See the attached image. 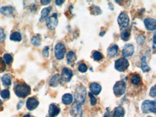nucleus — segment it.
<instances>
[{
  "mask_svg": "<svg viewBox=\"0 0 156 117\" xmlns=\"http://www.w3.org/2000/svg\"><path fill=\"white\" fill-rule=\"evenodd\" d=\"M104 33H105V31H102V33H100V34H99V35H100V36H103L104 35Z\"/></svg>",
  "mask_w": 156,
  "mask_h": 117,
  "instance_id": "c03bdc74",
  "label": "nucleus"
},
{
  "mask_svg": "<svg viewBox=\"0 0 156 117\" xmlns=\"http://www.w3.org/2000/svg\"><path fill=\"white\" fill-rule=\"evenodd\" d=\"M58 20V15L57 13L53 14V15L50 16L47 18L46 20V25L48 28L50 30H53L57 27Z\"/></svg>",
  "mask_w": 156,
  "mask_h": 117,
  "instance_id": "0eeeda50",
  "label": "nucleus"
},
{
  "mask_svg": "<svg viewBox=\"0 0 156 117\" xmlns=\"http://www.w3.org/2000/svg\"><path fill=\"white\" fill-rule=\"evenodd\" d=\"M156 86L155 85V86H153V87L151 88V89H150V95L151 97H153V98H155V97L156 96Z\"/></svg>",
  "mask_w": 156,
  "mask_h": 117,
  "instance_id": "4c0bfd02",
  "label": "nucleus"
},
{
  "mask_svg": "<svg viewBox=\"0 0 156 117\" xmlns=\"http://www.w3.org/2000/svg\"><path fill=\"white\" fill-rule=\"evenodd\" d=\"M119 52V47L116 45H112L108 48V55L110 58H114L118 55Z\"/></svg>",
  "mask_w": 156,
  "mask_h": 117,
  "instance_id": "dca6fc26",
  "label": "nucleus"
},
{
  "mask_svg": "<svg viewBox=\"0 0 156 117\" xmlns=\"http://www.w3.org/2000/svg\"><path fill=\"white\" fill-rule=\"evenodd\" d=\"M145 41V37L143 35H140L138 37H137V44L140 45H143L144 44Z\"/></svg>",
  "mask_w": 156,
  "mask_h": 117,
  "instance_id": "72a5a7b5",
  "label": "nucleus"
},
{
  "mask_svg": "<svg viewBox=\"0 0 156 117\" xmlns=\"http://www.w3.org/2000/svg\"><path fill=\"white\" fill-rule=\"evenodd\" d=\"M130 66V62L128 60L125 58H121L116 60L114 64V68L116 70L119 72L125 71Z\"/></svg>",
  "mask_w": 156,
  "mask_h": 117,
  "instance_id": "423d86ee",
  "label": "nucleus"
},
{
  "mask_svg": "<svg viewBox=\"0 0 156 117\" xmlns=\"http://www.w3.org/2000/svg\"><path fill=\"white\" fill-rule=\"evenodd\" d=\"M23 104H24V101H19V102L18 103V104H17V109H19V108L22 107V106L23 105Z\"/></svg>",
  "mask_w": 156,
  "mask_h": 117,
  "instance_id": "79ce46f5",
  "label": "nucleus"
},
{
  "mask_svg": "<svg viewBox=\"0 0 156 117\" xmlns=\"http://www.w3.org/2000/svg\"><path fill=\"white\" fill-rule=\"evenodd\" d=\"M55 56L58 60H63L66 53V48L63 43H58L56 45L54 48Z\"/></svg>",
  "mask_w": 156,
  "mask_h": 117,
  "instance_id": "39448f33",
  "label": "nucleus"
},
{
  "mask_svg": "<svg viewBox=\"0 0 156 117\" xmlns=\"http://www.w3.org/2000/svg\"><path fill=\"white\" fill-rule=\"evenodd\" d=\"M13 12H14L13 7L10 6L2 7L0 9V13L7 17L11 16V15L13 14Z\"/></svg>",
  "mask_w": 156,
  "mask_h": 117,
  "instance_id": "f3484780",
  "label": "nucleus"
},
{
  "mask_svg": "<svg viewBox=\"0 0 156 117\" xmlns=\"http://www.w3.org/2000/svg\"><path fill=\"white\" fill-rule=\"evenodd\" d=\"M104 117H112V114H111V112H106Z\"/></svg>",
  "mask_w": 156,
  "mask_h": 117,
  "instance_id": "37998d69",
  "label": "nucleus"
},
{
  "mask_svg": "<svg viewBox=\"0 0 156 117\" xmlns=\"http://www.w3.org/2000/svg\"><path fill=\"white\" fill-rule=\"evenodd\" d=\"M6 70V63L4 61L3 58H0V73H2Z\"/></svg>",
  "mask_w": 156,
  "mask_h": 117,
  "instance_id": "f704fd0d",
  "label": "nucleus"
},
{
  "mask_svg": "<svg viewBox=\"0 0 156 117\" xmlns=\"http://www.w3.org/2000/svg\"><path fill=\"white\" fill-rule=\"evenodd\" d=\"M73 96L71 93H66L62 97V102L65 105H69L73 102Z\"/></svg>",
  "mask_w": 156,
  "mask_h": 117,
  "instance_id": "aec40b11",
  "label": "nucleus"
},
{
  "mask_svg": "<svg viewBox=\"0 0 156 117\" xmlns=\"http://www.w3.org/2000/svg\"><path fill=\"white\" fill-rule=\"evenodd\" d=\"M87 70H88V68H87V65L85 63L80 64L79 66H78V70L81 73H86L87 71Z\"/></svg>",
  "mask_w": 156,
  "mask_h": 117,
  "instance_id": "c9c22d12",
  "label": "nucleus"
},
{
  "mask_svg": "<svg viewBox=\"0 0 156 117\" xmlns=\"http://www.w3.org/2000/svg\"><path fill=\"white\" fill-rule=\"evenodd\" d=\"M31 42L35 46H39L40 45V43H41V38L40 37V35H37L33 36L32 37V40H31Z\"/></svg>",
  "mask_w": 156,
  "mask_h": 117,
  "instance_id": "c85d7f7f",
  "label": "nucleus"
},
{
  "mask_svg": "<svg viewBox=\"0 0 156 117\" xmlns=\"http://www.w3.org/2000/svg\"><path fill=\"white\" fill-rule=\"evenodd\" d=\"M141 109L143 111V112L145 113V114H148V113H154V114H155V101H150V100L144 101L143 102V104H142Z\"/></svg>",
  "mask_w": 156,
  "mask_h": 117,
  "instance_id": "7ed1b4c3",
  "label": "nucleus"
},
{
  "mask_svg": "<svg viewBox=\"0 0 156 117\" xmlns=\"http://www.w3.org/2000/svg\"><path fill=\"white\" fill-rule=\"evenodd\" d=\"M121 38L124 41H128L130 38V30L127 28H124L121 31Z\"/></svg>",
  "mask_w": 156,
  "mask_h": 117,
  "instance_id": "5701e85b",
  "label": "nucleus"
},
{
  "mask_svg": "<svg viewBox=\"0 0 156 117\" xmlns=\"http://www.w3.org/2000/svg\"><path fill=\"white\" fill-rule=\"evenodd\" d=\"M86 96V89L84 86H78L74 91L75 103L82 105L84 103Z\"/></svg>",
  "mask_w": 156,
  "mask_h": 117,
  "instance_id": "f03ea898",
  "label": "nucleus"
},
{
  "mask_svg": "<svg viewBox=\"0 0 156 117\" xmlns=\"http://www.w3.org/2000/svg\"><path fill=\"white\" fill-rule=\"evenodd\" d=\"M113 91L116 97H120L126 91V83L123 80H119L114 84L113 87Z\"/></svg>",
  "mask_w": 156,
  "mask_h": 117,
  "instance_id": "20e7f679",
  "label": "nucleus"
},
{
  "mask_svg": "<svg viewBox=\"0 0 156 117\" xmlns=\"http://www.w3.org/2000/svg\"><path fill=\"white\" fill-rule=\"evenodd\" d=\"M130 82L133 86H138L142 82V77L137 73H135L131 76Z\"/></svg>",
  "mask_w": 156,
  "mask_h": 117,
  "instance_id": "a211bd4d",
  "label": "nucleus"
},
{
  "mask_svg": "<svg viewBox=\"0 0 156 117\" xmlns=\"http://www.w3.org/2000/svg\"><path fill=\"white\" fill-rule=\"evenodd\" d=\"M64 1H63V0H61V1H60V0H56V4L57 5H59V6L63 5V3H64Z\"/></svg>",
  "mask_w": 156,
  "mask_h": 117,
  "instance_id": "a19ab883",
  "label": "nucleus"
},
{
  "mask_svg": "<svg viewBox=\"0 0 156 117\" xmlns=\"http://www.w3.org/2000/svg\"><path fill=\"white\" fill-rule=\"evenodd\" d=\"M135 51L134 46L132 44H127L125 45L123 50H122V55L123 58H127L133 55Z\"/></svg>",
  "mask_w": 156,
  "mask_h": 117,
  "instance_id": "f8f14e48",
  "label": "nucleus"
},
{
  "mask_svg": "<svg viewBox=\"0 0 156 117\" xmlns=\"http://www.w3.org/2000/svg\"><path fill=\"white\" fill-rule=\"evenodd\" d=\"M92 57L94 58V60L96 61L102 60L103 59V55L99 51H94L92 53Z\"/></svg>",
  "mask_w": 156,
  "mask_h": 117,
  "instance_id": "cd10ccee",
  "label": "nucleus"
},
{
  "mask_svg": "<svg viewBox=\"0 0 156 117\" xmlns=\"http://www.w3.org/2000/svg\"><path fill=\"white\" fill-rule=\"evenodd\" d=\"M66 57L68 64H72L76 60V53L74 51H70V52H68Z\"/></svg>",
  "mask_w": 156,
  "mask_h": 117,
  "instance_id": "393cba45",
  "label": "nucleus"
},
{
  "mask_svg": "<svg viewBox=\"0 0 156 117\" xmlns=\"http://www.w3.org/2000/svg\"><path fill=\"white\" fill-rule=\"evenodd\" d=\"M117 22L120 27L126 28L130 23V17L126 12H122L118 17Z\"/></svg>",
  "mask_w": 156,
  "mask_h": 117,
  "instance_id": "6e6552de",
  "label": "nucleus"
},
{
  "mask_svg": "<svg viewBox=\"0 0 156 117\" xmlns=\"http://www.w3.org/2000/svg\"><path fill=\"white\" fill-rule=\"evenodd\" d=\"M5 37H6V35H5V31L3 29L0 27V43H2L5 40Z\"/></svg>",
  "mask_w": 156,
  "mask_h": 117,
  "instance_id": "e433bc0d",
  "label": "nucleus"
},
{
  "mask_svg": "<svg viewBox=\"0 0 156 117\" xmlns=\"http://www.w3.org/2000/svg\"><path fill=\"white\" fill-rule=\"evenodd\" d=\"M91 13L92 15H100L102 13V10H101L100 8L97 6H95V5H93L91 7Z\"/></svg>",
  "mask_w": 156,
  "mask_h": 117,
  "instance_id": "c756f323",
  "label": "nucleus"
},
{
  "mask_svg": "<svg viewBox=\"0 0 156 117\" xmlns=\"http://www.w3.org/2000/svg\"><path fill=\"white\" fill-rule=\"evenodd\" d=\"M144 24L147 30H150V31H153V30H155L156 21L155 19L150 17L146 18L144 20Z\"/></svg>",
  "mask_w": 156,
  "mask_h": 117,
  "instance_id": "4468645a",
  "label": "nucleus"
},
{
  "mask_svg": "<svg viewBox=\"0 0 156 117\" xmlns=\"http://www.w3.org/2000/svg\"><path fill=\"white\" fill-rule=\"evenodd\" d=\"M141 68L142 70H143L144 73L149 71L150 70V68L149 67L148 64H147V60H146V57L143 56L141 58Z\"/></svg>",
  "mask_w": 156,
  "mask_h": 117,
  "instance_id": "a878e982",
  "label": "nucleus"
},
{
  "mask_svg": "<svg viewBox=\"0 0 156 117\" xmlns=\"http://www.w3.org/2000/svg\"><path fill=\"white\" fill-rule=\"evenodd\" d=\"M40 2H41V4L43 5H48V4H49L50 2V0H47V1H45V0H41L40 1Z\"/></svg>",
  "mask_w": 156,
  "mask_h": 117,
  "instance_id": "ea45409f",
  "label": "nucleus"
},
{
  "mask_svg": "<svg viewBox=\"0 0 156 117\" xmlns=\"http://www.w3.org/2000/svg\"><path fill=\"white\" fill-rule=\"evenodd\" d=\"M0 96L4 99H7V98H9L10 96V92H9V90L7 89H5V90H2L1 93H0Z\"/></svg>",
  "mask_w": 156,
  "mask_h": 117,
  "instance_id": "2f4dec72",
  "label": "nucleus"
},
{
  "mask_svg": "<svg viewBox=\"0 0 156 117\" xmlns=\"http://www.w3.org/2000/svg\"><path fill=\"white\" fill-rule=\"evenodd\" d=\"M70 114L72 117H83V111L81 105L74 102L71 107Z\"/></svg>",
  "mask_w": 156,
  "mask_h": 117,
  "instance_id": "1a4fd4ad",
  "label": "nucleus"
},
{
  "mask_svg": "<svg viewBox=\"0 0 156 117\" xmlns=\"http://www.w3.org/2000/svg\"><path fill=\"white\" fill-rule=\"evenodd\" d=\"M12 75L10 74H5L2 78V83L6 87H9L10 86L11 83H12Z\"/></svg>",
  "mask_w": 156,
  "mask_h": 117,
  "instance_id": "6ab92c4d",
  "label": "nucleus"
},
{
  "mask_svg": "<svg viewBox=\"0 0 156 117\" xmlns=\"http://www.w3.org/2000/svg\"><path fill=\"white\" fill-rule=\"evenodd\" d=\"M89 88L91 93L94 96L99 95L100 92L102 91V86L98 83H92L90 85Z\"/></svg>",
  "mask_w": 156,
  "mask_h": 117,
  "instance_id": "2eb2a0df",
  "label": "nucleus"
},
{
  "mask_svg": "<svg viewBox=\"0 0 156 117\" xmlns=\"http://www.w3.org/2000/svg\"><path fill=\"white\" fill-rule=\"evenodd\" d=\"M2 101L0 100V108H1V106H2Z\"/></svg>",
  "mask_w": 156,
  "mask_h": 117,
  "instance_id": "49530a36",
  "label": "nucleus"
},
{
  "mask_svg": "<svg viewBox=\"0 0 156 117\" xmlns=\"http://www.w3.org/2000/svg\"><path fill=\"white\" fill-rule=\"evenodd\" d=\"M3 60L6 64H10L11 62H12V60H13V58H12V56L11 54L6 53L4 55Z\"/></svg>",
  "mask_w": 156,
  "mask_h": 117,
  "instance_id": "7c9ffc66",
  "label": "nucleus"
},
{
  "mask_svg": "<svg viewBox=\"0 0 156 117\" xmlns=\"http://www.w3.org/2000/svg\"><path fill=\"white\" fill-rule=\"evenodd\" d=\"M73 77V71L68 68H64L62 70L60 80L64 82H69Z\"/></svg>",
  "mask_w": 156,
  "mask_h": 117,
  "instance_id": "9d476101",
  "label": "nucleus"
},
{
  "mask_svg": "<svg viewBox=\"0 0 156 117\" xmlns=\"http://www.w3.org/2000/svg\"><path fill=\"white\" fill-rule=\"evenodd\" d=\"M14 91L17 96L19 97V98H25L28 95H29L31 89L30 87L26 83H17L14 86Z\"/></svg>",
  "mask_w": 156,
  "mask_h": 117,
  "instance_id": "f257e3e1",
  "label": "nucleus"
},
{
  "mask_svg": "<svg viewBox=\"0 0 156 117\" xmlns=\"http://www.w3.org/2000/svg\"><path fill=\"white\" fill-rule=\"evenodd\" d=\"M88 96L90 98V104H91V105L93 106L96 105V103H97V99L95 97V96H94L91 93H88Z\"/></svg>",
  "mask_w": 156,
  "mask_h": 117,
  "instance_id": "473e14b6",
  "label": "nucleus"
},
{
  "mask_svg": "<svg viewBox=\"0 0 156 117\" xmlns=\"http://www.w3.org/2000/svg\"><path fill=\"white\" fill-rule=\"evenodd\" d=\"M125 109L122 106H117L114 108L113 112V117H124Z\"/></svg>",
  "mask_w": 156,
  "mask_h": 117,
  "instance_id": "412c9836",
  "label": "nucleus"
},
{
  "mask_svg": "<svg viewBox=\"0 0 156 117\" xmlns=\"http://www.w3.org/2000/svg\"><path fill=\"white\" fill-rule=\"evenodd\" d=\"M52 7H46L42 10L41 12V17L40 18V22H43V20L47 19L48 17V15L50 14V11H51Z\"/></svg>",
  "mask_w": 156,
  "mask_h": 117,
  "instance_id": "4be33fe9",
  "label": "nucleus"
},
{
  "mask_svg": "<svg viewBox=\"0 0 156 117\" xmlns=\"http://www.w3.org/2000/svg\"><path fill=\"white\" fill-rule=\"evenodd\" d=\"M60 80V75L59 74H56L51 78L50 80V86H52V87H56L59 84Z\"/></svg>",
  "mask_w": 156,
  "mask_h": 117,
  "instance_id": "b1692460",
  "label": "nucleus"
},
{
  "mask_svg": "<svg viewBox=\"0 0 156 117\" xmlns=\"http://www.w3.org/2000/svg\"><path fill=\"white\" fill-rule=\"evenodd\" d=\"M39 105V101L35 97H30L26 101V106L29 111H33Z\"/></svg>",
  "mask_w": 156,
  "mask_h": 117,
  "instance_id": "9b49d317",
  "label": "nucleus"
},
{
  "mask_svg": "<svg viewBox=\"0 0 156 117\" xmlns=\"http://www.w3.org/2000/svg\"><path fill=\"white\" fill-rule=\"evenodd\" d=\"M10 40L12 41H15V42H20L22 40V36L21 34L19 32H14L11 34L10 35Z\"/></svg>",
  "mask_w": 156,
  "mask_h": 117,
  "instance_id": "bb28decb",
  "label": "nucleus"
},
{
  "mask_svg": "<svg viewBox=\"0 0 156 117\" xmlns=\"http://www.w3.org/2000/svg\"><path fill=\"white\" fill-rule=\"evenodd\" d=\"M60 109L57 104H51L49 106L48 108V114L47 117H56L60 113Z\"/></svg>",
  "mask_w": 156,
  "mask_h": 117,
  "instance_id": "ddd939ff",
  "label": "nucleus"
},
{
  "mask_svg": "<svg viewBox=\"0 0 156 117\" xmlns=\"http://www.w3.org/2000/svg\"><path fill=\"white\" fill-rule=\"evenodd\" d=\"M23 117H31V116H30V115H29V114H26V115L24 116Z\"/></svg>",
  "mask_w": 156,
  "mask_h": 117,
  "instance_id": "a18cd8bd",
  "label": "nucleus"
},
{
  "mask_svg": "<svg viewBox=\"0 0 156 117\" xmlns=\"http://www.w3.org/2000/svg\"><path fill=\"white\" fill-rule=\"evenodd\" d=\"M43 55L46 58L49 56V46H46L43 51Z\"/></svg>",
  "mask_w": 156,
  "mask_h": 117,
  "instance_id": "58836bf2",
  "label": "nucleus"
},
{
  "mask_svg": "<svg viewBox=\"0 0 156 117\" xmlns=\"http://www.w3.org/2000/svg\"><path fill=\"white\" fill-rule=\"evenodd\" d=\"M147 117H152V116H147Z\"/></svg>",
  "mask_w": 156,
  "mask_h": 117,
  "instance_id": "de8ad7c7",
  "label": "nucleus"
}]
</instances>
